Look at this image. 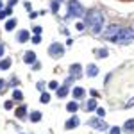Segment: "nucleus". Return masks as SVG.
Here are the masks:
<instances>
[{
	"mask_svg": "<svg viewBox=\"0 0 134 134\" xmlns=\"http://www.w3.org/2000/svg\"><path fill=\"white\" fill-rule=\"evenodd\" d=\"M131 105H134V98H131V100L127 102V107H131Z\"/></svg>",
	"mask_w": 134,
	"mask_h": 134,
	"instance_id": "72a5a7b5",
	"label": "nucleus"
},
{
	"mask_svg": "<svg viewBox=\"0 0 134 134\" xmlns=\"http://www.w3.org/2000/svg\"><path fill=\"white\" fill-rule=\"evenodd\" d=\"M97 73H98V68H97L95 64H88V75H90V77H95Z\"/></svg>",
	"mask_w": 134,
	"mask_h": 134,
	"instance_id": "2eb2a0df",
	"label": "nucleus"
},
{
	"mask_svg": "<svg viewBox=\"0 0 134 134\" xmlns=\"http://www.w3.org/2000/svg\"><path fill=\"white\" fill-rule=\"evenodd\" d=\"M4 54V45H0V55Z\"/></svg>",
	"mask_w": 134,
	"mask_h": 134,
	"instance_id": "f704fd0d",
	"label": "nucleus"
},
{
	"mask_svg": "<svg viewBox=\"0 0 134 134\" xmlns=\"http://www.w3.org/2000/svg\"><path fill=\"white\" fill-rule=\"evenodd\" d=\"M11 66V59H4V61H0V68L2 70H7Z\"/></svg>",
	"mask_w": 134,
	"mask_h": 134,
	"instance_id": "412c9836",
	"label": "nucleus"
},
{
	"mask_svg": "<svg viewBox=\"0 0 134 134\" xmlns=\"http://www.w3.org/2000/svg\"><path fill=\"white\" fill-rule=\"evenodd\" d=\"M11 13H13V11H11V5L7 7V9H0V20H4V18H7V16H9Z\"/></svg>",
	"mask_w": 134,
	"mask_h": 134,
	"instance_id": "f3484780",
	"label": "nucleus"
},
{
	"mask_svg": "<svg viewBox=\"0 0 134 134\" xmlns=\"http://www.w3.org/2000/svg\"><path fill=\"white\" fill-rule=\"evenodd\" d=\"M132 40H134V31H132V29H122L120 36L116 38V41H114V43H122V45H127V43H131Z\"/></svg>",
	"mask_w": 134,
	"mask_h": 134,
	"instance_id": "20e7f679",
	"label": "nucleus"
},
{
	"mask_svg": "<svg viewBox=\"0 0 134 134\" xmlns=\"http://www.w3.org/2000/svg\"><path fill=\"white\" fill-rule=\"evenodd\" d=\"M57 2H61V0H57Z\"/></svg>",
	"mask_w": 134,
	"mask_h": 134,
	"instance_id": "e433bc0d",
	"label": "nucleus"
},
{
	"mask_svg": "<svg viewBox=\"0 0 134 134\" xmlns=\"http://www.w3.org/2000/svg\"><path fill=\"white\" fill-rule=\"evenodd\" d=\"M23 63H27V64L36 63V54H34V52H25V55H23Z\"/></svg>",
	"mask_w": 134,
	"mask_h": 134,
	"instance_id": "1a4fd4ad",
	"label": "nucleus"
},
{
	"mask_svg": "<svg viewBox=\"0 0 134 134\" xmlns=\"http://www.w3.org/2000/svg\"><path fill=\"white\" fill-rule=\"evenodd\" d=\"M124 131H125V132H129V134L134 132V118H131V120H127V122H125Z\"/></svg>",
	"mask_w": 134,
	"mask_h": 134,
	"instance_id": "9d476101",
	"label": "nucleus"
},
{
	"mask_svg": "<svg viewBox=\"0 0 134 134\" xmlns=\"http://www.w3.org/2000/svg\"><path fill=\"white\" fill-rule=\"evenodd\" d=\"M25 113H27V107H25V105H20V107L16 109V116H18V118H23Z\"/></svg>",
	"mask_w": 134,
	"mask_h": 134,
	"instance_id": "a211bd4d",
	"label": "nucleus"
},
{
	"mask_svg": "<svg viewBox=\"0 0 134 134\" xmlns=\"http://www.w3.org/2000/svg\"><path fill=\"white\" fill-rule=\"evenodd\" d=\"M48 88H50V90H57V88H59V84L55 82V81H52V82L48 84Z\"/></svg>",
	"mask_w": 134,
	"mask_h": 134,
	"instance_id": "cd10ccee",
	"label": "nucleus"
},
{
	"mask_svg": "<svg viewBox=\"0 0 134 134\" xmlns=\"http://www.w3.org/2000/svg\"><path fill=\"white\" fill-rule=\"evenodd\" d=\"M86 25L90 27V31L93 32V34H100V31H102L104 27V14L100 13V11H88V14H86Z\"/></svg>",
	"mask_w": 134,
	"mask_h": 134,
	"instance_id": "f257e3e1",
	"label": "nucleus"
},
{
	"mask_svg": "<svg viewBox=\"0 0 134 134\" xmlns=\"http://www.w3.org/2000/svg\"><path fill=\"white\" fill-rule=\"evenodd\" d=\"M13 98H14V100H21V98H23V95H21L20 90H14V91H13Z\"/></svg>",
	"mask_w": 134,
	"mask_h": 134,
	"instance_id": "5701e85b",
	"label": "nucleus"
},
{
	"mask_svg": "<svg viewBox=\"0 0 134 134\" xmlns=\"http://www.w3.org/2000/svg\"><path fill=\"white\" fill-rule=\"evenodd\" d=\"M14 27H16V20H9L5 23V31H13Z\"/></svg>",
	"mask_w": 134,
	"mask_h": 134,
	"instance_id": "aec40b11",
	"label": "nucleus"
},
{
	"mask_svg": "<svg viewBox=\"0 0 134 134\" xmlns=\"http://www.w3.org/2000/svg\"><path fill=\"white\" fill-rule=\"evenodd\" d=\"M84 109H86V111H93V109H97V100H88L86 105H84Z\"/></svg>",
	"mask_w": 134,
	"mask_h": 134,
	"instance_id": "4468645a",
	"label": "nucleus"
},
{
	"mask_svg": "<svg viewBox=\"0 0 134 134\" xmlns=\"http://www.w3.org/2000/svg\"><path fill=\"white\" fill-rule=\"evenodd\" d=\"M75 29H77V31H84V23H82V21H79V23L75 25Z\"/></svg>",
	"mask_w": 134,
	"mask_h": 134,
	"instance_id": "c85d7f7f",
	"label": "nucleus"
},
{
	"mask_svg": "<svg viewBox=\"0 0 134 134\" xmlns=\"http://www.w3.org/2000/svg\"><path fill=\"white\" fill-rule=\"evenodd\" d=\"M63 52H64V48L59 43H52L50 48H48V54H50L52 57H59V55H63Z\"/></svg>",
	"mask_w": 134,
	"mask_h": 134,
	"instance_id": "423d86ee",
	"label": "nucleus"
},
{
	"mask_svg": "<svg viewBox=\"0 0 134 134\" xmlns=\"http://www.w3.org/2000/svg\"><path fill=\"white\" fill-rule=\"evenodd\" d=\"M88 125H90V127H93L95 131H100V132L107 131V124L104 122L102 118H91V120H88Z\"/></svg>",
	"mask_w": 134,
	"mask_h": 134,
	"instance_id": "39448f33",
	"label": "nucleus"
},
{
	"mask_svg": "<svg viewBox=\"0 0 134 134\" xmlns=\"http://www.w3.org/2000/svg\"><path fill=\"white\" fill-rule=\"evenodd\" d=\"M97 54H98V57H105L107 55V50L105 48H100V50H97Z\"/></svg>",
	"mask_w": 134,
	"mask_h": 134,
	"instance_id": "a878e982",
	"label": "nucleus"
},
{
	"mask_svg": "<svg viewBox=\"0 0 134 134\" xmlns=\"http://www.w3.org/2000/svg\"><path fill=\"white\" fill-rule=\"evenodd\" d=\"M109 134H122V129H120V127H113V129L109 131Z\"/></svg>",
	"mask_w": 134,
	"mask_h": 134,
	"instance_id": "bb28decb",
	"label": "nucleus"
},
{
	"mask_svg": "<svg viewBox=\"0 0 134 134\" xmlns=\"http://www.w3.org/2000/svg\"><path fill=\"white\" fill-rule=\"evenodd\" d=\"M104 114H105V109L104 107H97V116L98 118H104Z\"/></svg>",
	"mask_w": 134,
	"mask_h": 134,
	"instance_id": "393cba45",
	"label": "nucleus"
},
{
	"mask_svg": "<svg viewBox=\"0 0 134 134\" xmlns=\"http://www.w3.org/2000/svg\"><path fill=\"white\" fill-rule=\"evenodd\" d=\"M40 102H41V104H48V102H50V95H48V93H43L41 98H40Z\"/></svg>",
	"mask_w": 134,
	"mask_h": 134,
	"instance_id": "4be33fe9",
	"label": "nucleus"
},
{
	"mask_svg": "<svg viewBox=\"0 0 134 134\" xmlns=\"http://www.w3.org/2000/svg\"><path fill=\"white\" fill-rule=\"evenodd\" d=\"M70 72H72V77H75V79H79V77L82 75V73H81V72H82V66L75 63V64H72V66H70Z\"/></svg>",
	"mask_w": 134,
	"mask_h": 134,
	"instance_id": "0eeeda50",
	"label": "nucleus"
},
{
	"mask_svg": "<svg viewBox=\"0 0 134 134\" xmlns=\"http://www.w3.org/2000/svg\"><path fill=\"white\" fill-rule=\"evenodd\" d=\"M77 125H79V118H77V116H72L70 120H66V124H64V129H66V131H70V129H75Z\"/></svg>",
	"mask_w": 134,
	"mask_h": 134,
	"instance_id": "6e6552de",
	"label": "nucleus"
},
{
	"mask_svg": "<svg viewBox=\"0 0 134 134\" xmlns=\"http://www.w3.org/2000/svg\"><path fill=\"white\" fill-rule=\"evenodd\" d=\"M32 32H34L36 36H40V34H41V27H34V29H32Z\"/></svg>",
	"mask_w": 134,
	"mask_h": 134,
	"instance_id": "c756f323",
	"label": "nucleus"
},
{
	"mask_svg": "<svg viewBox=\"0 0 134 134\" xmlns=\"http://www.w3.org/2000/svg\"><path fill=\"white\" fill-rule=\"evenodd\" d=\"M5 90H7V82L4 79H0V93H4Z\"/></svg>",
	"mask_w": 134,
	"mask_h": 134,
	"instance_id": "b1692460",
	"label": "nucleus"
},
{
	"mask_svg": "<svg viewBox=\"0 0 134 134\" xmlns=\"http://www.w3.org/2000/svg\"><path fill=\"white\" fill-rule=\"evenodd\" d=\"M66 109H68V113H77V109H79V104H77V102H68Z\"/></svg>",
	"mask_w": 134,
	"mask_h": 134,
	"instance_id": "ddd939ff",
	"label": "nucleus"
},
{
	"mask_svg": "<svg viewBox=\"0 0 134 134\" xmlns=\"http://www.w3.org/2000/svg\"><path fill=\"white\" fill-rule=\"evenodd\" d=\"M68 14H70V16H75V18H81V16H84L82 5H81L77 0H70V4H68Z\"/></svg>",
	"mask_w": 134,
	"mask_h": 134,
	"instance_id": "f03ea898",
	"label": "nucleus"
},
{
	"mask_svg": "<svg viewBox=\"0 0 134 134\" xmlns=\"http://www.w3.org/2000/svg\"><path fill=\"white\" fill-rule=\"evenodd\" d=\"M40 41H41V38H40V36H34V38H32V43H36V45H38Z\"/></svg>",
	"mask_w": 134,
	"mask_h": 134,
	"instance_id": "2f4dec72",
	"label": "nucleus"
},
{
	"mask_svg": "<svg viewBox=\"0 0 134 134\" xmlns=\"http://www.w3.org/2000/svg\"><path fill=\"white\" fill-rule=\"evenodd\" d=\"M52 11H54V13L57 11V0H54V2H52Z\"/></svg>",
	"mask_w": 134,
	"mask_h": 134,
	"instance_id": "7c9ffc66",
	"label": "nucleus"
},
{
	"mask_svg": "<svg viewBox=\"0 0 134 134\" xmlns=\"http://www.w3.org/2000/svg\"><path fill=\"white\" fill-rule=\"evenodd\" d=\"M27 40H29V32L27 31H20L18 32V41L20 43H25Z\"/></svg>",
	"mask_w": 134,
	"mask_h": 134,
	"instance_id": "f8f14e48",
	"label": "nucleus"
},
{
	"mask_svg": "<svg viewBox=\"0 0 134 134\" xmlns=\"http://www.w3.org/2000/svg\"><path fill=\"white\" fill-rule=\"evenodd\" d=\"M68 91H70V90H68V86H61V88H57V97H66V95H68Z\"/></svg>",
	"mask_w": 134,
	"mask_h": 134,
	"instance_id": "dca6fc26",
	"label": "nucleus"
},
{
	"mask_svg": "<svg viewBox=\"0 0 134 134\" xmlns=\"http://www.w3.org/2000/svg\"><path fill=\"white\" fill-rule=\"evenodd\" d=\"M0 9H2V0H0Z\"/></svg>",
	"mask_w": 134,
	"mask_h": 134,
	"instance_id": "c9c22d12",
	"label": "nucleus"
},
{
	"mask_svg": "<svg viewBox=\"0 0 134 134\" xmlns=\"http://www.w3.org/2000/svg\"><path fill=\"white\" fill-rule=\"evenodd\" d=\"M31 120L32 122H40V120H41V113H40V111H34V113L31 114Z\"/></svg>",
	"mask_w": 134,
	"mask_h": 134,
	"instance_id": "6ab92c4d",
	"label": "nucleus"
},
{
	"mask_svg": "<svg viewBox=\"0 0 134 134\" xmlns=\"http://www.w3.org/2000/svg\"><path fill=\"white\" fill-rule=\"evenodd\" d=\"M4 107H5V109H11V107H13V102H5V105H4Z\"/></svg>",
	"mask_w": 134,
	"mask_h": 134,
	"instance_id": "473e14b6",
	"label": "nucleus"
},
{
	"mask_svg": "<svg viewBox=\"0 0 134 134\" xmlns=\"http://www.w3.org/2000/svg\"><path fill=\"white\" fill-rule=\"evenodd\" d=\"M84 95H86V91H84L82 88H73V98L79 100V98H82Z\"/></svg>",
	"mask_w": 134,
	"mask_h": 134,
	"instance_id": "9b49d317",
	"label": "nucleus"
},
{
	"mask_svg": "<svg viewBox=\"0 0 134 134\" xmlns=\"http://www.w3.org/2000/svg\"><path fill=\"white\" fill-rule=\"evenodd\" d=\"M120 32H122V27H118V25H111V27H107V29L102 32V38L111 40V41H116V38L120 36Z\"/></svg>",
	"mask_w": 134,
	"mask_h": 134,
	"instance_id": "7ed1b4c3",
	"label": "nucleus"
}]
</instances>
